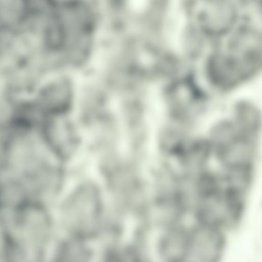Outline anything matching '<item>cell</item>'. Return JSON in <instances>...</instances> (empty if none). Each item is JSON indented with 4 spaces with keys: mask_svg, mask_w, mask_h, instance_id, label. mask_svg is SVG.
<instances>
[{
    "mask_svg": "<svg viewBox=\"0 0 262 262\" xmlns=\"http://www.w3.org/2000/svg\"><path fill=\"white\" fill-rule=\"evenodd\" d=\"M245 191L223 173H202L195 184L198 223L220 230L235 225L243 211Z\"/></svg>",
    "mask_w": 262,
    "mask_h": 262,
    "instance_id": "cell-1",
    "label": "cell"
},
{
    "mask_svg": "<svg viewBox=\"0 0 262 262\" xmlns=\"http://www.w3.org/2000/svg\"><path fill=\"white\" fill-rule=\"evenodd\" d=\"M225 246L222 230L200 223L188 231L185 260L213 261Z\"/></svg>",
    "mask_w": 262,
    "mask_h": 262,
    "instance_id": "cell-2",
    "label": "cell"
},
{
    "mask_svg": "<svg viewBox=\"0 0 262 262\" xmlns=\"http://www.w3.org/2000/svg\"><path fill=\"white\" fill-rule=\"evenodd\" d=\"M68 221L79 234L91 233L97 223L100 210L99 197L95 189L83 187L68 202Z\"/></svg>",
    "mask_w": 262,
    "mask_h": 262,
    "instance_id": "cell-3",
    "label": "cell"
},
{
    "mask_svg": "<svg viewBox=\"0 0 262 262\" xmlns=\"http://www.w3.org/2000/svg\"><path fill=\"white\" fill-rule=\"evenodd\" d=\"M168 16L170 21L167 34L172 41L177 42L180 40L185 25V18L180 10L178 0H172Z\"/></svg>",
    "mask_w": 262,
    "mask_h": 262,
    "instance_id": "cell-4",
    "label": "cell"
},
{
    "mask_svg": "<svg viewBox=\"0 0 262 262\" xmlns=\"http://www.w3.org/2000/svg\"><path fill=\"white\" fill-rule=\"evenodd\" d=\"M149 0H122L121 4H123L124 10L126 12L125 15L130 17L129 19L133 20L135 19V16L142 14L146 10Z\"/></svg>",
    "mask_w": 262,
    "mask_h": 262,
    "instance_id": "cell-5",
    "label": "cell"
}]
</instances>
